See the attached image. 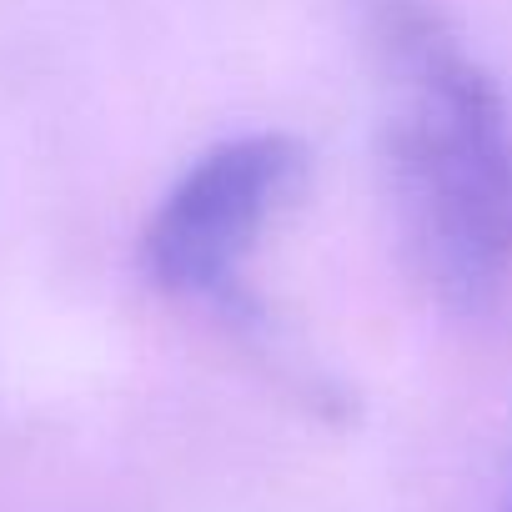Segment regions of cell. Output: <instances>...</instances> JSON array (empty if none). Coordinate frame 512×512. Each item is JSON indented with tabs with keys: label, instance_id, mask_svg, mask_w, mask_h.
Instances as JSON below:
<instances>
[{
	"label": "cell",
	"instance_id": "cell-1",
	"mask_svg": "<svg viewBox=\"0 0 512 512\" xmlns=\"http://www.w3.org/2000/svg\"><path fill=\"white\" fill-rule=\"evenodd\" d=\"M382 86V161L427 292L477 312L512 277V121L432 0H362Z\"/></svg>",
	"mask_w": 512,
	"mask_h": 512
},
{
	"label": "cell",
	"instance_id": "cell-2",
	"mask_svg": "<svg viewBox=\"0 0 512 512\" xmlns=\"http://www.w3.org/2000/svg\"><path fill=\"white\" fill-rule=\"evenodd\" d=\"M307 151L282 131H251L211 146L146 221V277L181 302L236 307L241 272L272 216L302 186Z\"/></svg>",
	"mask_w": 512,
	"mask_h": 512
},
{
	"label": "cell",
	"instance_id": "cell-3",
	"mask_svg": "<svg viewBox=\"0 0 512 512\" xmlns=\"http://www.w3.org/2000/svg\"><path fill=\"white\" fill-rule=\"evenodd\" d=\"M502 512H512V502H507V507H502Z\"/></svg>",
	"mask_w": 512,
	"mask_h": 512
}]
</instances>
